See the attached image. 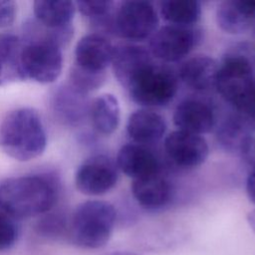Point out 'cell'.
<instances>
[{
    "label": "cell",
    "instance_id": "7a4b0ae2",
    "mask_svg": "<svg viewBox=\"0 0 255 255\" xmlns=\"http://www.w3.org/2000/svg\"><path fill=\"white\" fill-rule=\"evenodd\" d=\"M47 134L37 111L21 108L7 114L0 124V147L10 157L28 161L41 155Z\"/></svg>",
    "mask_w": 255,
    "mask_h": 255
},
{
    "label": "cell",
    "instance_id": "d6a6232c",
    "mask_svg": "<svg viewBox=\"0 0 255 255\" xmlns=\"http://www.w3.org/2000/svg\"><path fill=\"white\" fill-rule=\"evenodd\" d=\"M108 255H138V254L133 253V252H128V251H116V252L110 253Z\"/></svg>",
    "mask_w": 255,
    "mask_h": 255
},
{
    "label": "cell",
    "instance_id": "4fadbf2b",
    "mask_svg": "<svg viewBox=\"0 0 255 255\" xmlns=\"http://www.w3.org/2000/svg\"><path fill=\"white\" fill-rule=\"evenodd\" d=\"M119 169L132 180L160 173V162L148 145L129 142L124 144L116 159Z\"/></svg>",
    "mask_w": 255,
    "mask_h": 255
},
{
    "label": "cell",
    "instance_id": "6da1fadb",
    "mask_svg": "<svg viewBox=\"0 0 255 255\" xmlns=\"http://www.w3.org/2000/svg\"><path fill=\"white\" fill-rule=\"evenodd\" d=\"M58 196V182L50 174L11 177L0 183V209L14 219L49 212Z\"/></svg>",
    "mask_w": 255,
    "mask_h": 255
},
{
    "label": "cell",
    "instance_id": "52a82bcc",
    "mask_svg": "<svg viewBox=\"0 0 255 255\" xmlns=\"http://www.w3.org/2000/svg\"><path fill=\"white\" fill-rule=\"evenodd\" d=\"M159 17L148 1H124L115 11L114 33L130 42L149 39L158 29Z\"/></svg>",
    "mask_w": 255,
    "mask_h": 255
},
{
    "label": "cell",
    "instance_id": "d6986e66",
    "mask_svg": "<svg viewBox=\"0 0 255 255\" xmlns=\"http://www.w3.org/2000/svg\"><path fill=\"white\" fill-rule=\"evenodd\" d=\"M91 103L88 95L73 86L60 88L54 95L53 106L60 120L69 125H79L90 115Z\"/></svg>",
    "mask_w": 255,
    "mask_h": 255
},
{
    "label": "cell",
    "instance_id": "ac0fdd59",
    "mask_svg": "<svg viewBox=\"0 0 255 255\" xmlns=\"http://www.w3.org/2000/svg\"><path fill=\"white\" fill-rule=\"evenodd\" d=\"M219 64L206 55H195L185 60L177 71L178 79L195 91H206L215 87Z\"/></svg>",
    "mask_w": 255,
    "mask_h": 255
},
{
    "label": "cell",
    "instance_id": "5b68a950",
    "mask_svg": "<svg viewBox=\"0 0 255 255\" xmlns=\"http://www.w3.org/2000/svg\"><path fill=\"white\" fill-rule=\"evenodd\" d=\"M22 68L25 80L40 84L55 82L62 73V48L44 34L23 40Z\"/></svg>",
    "mask_w": 255,
    "mask_h": 255
},
{
    "label": "cell",
    "instance_id": "9a60e30c",
    "mask_svg": "<svg viewBox=\"0 0 255 255\" xmlns=\"http://www.w3.org/2000/svg\"><path fill=\"white\" fill-rule=\"evenodd\" d=\"M167 124L160 114L151 109H140L128 117L127 132L133 142L151 145L165 134Z\"/></svg>",
    "mask_w": 255,
    "mask_h": 255
},
{
    "label": "cell",
    "instance_id": "2e32d148",
    "mask_svg": "<svg viewBox=\"0 0 255 255\" xmlns=\"http://www.w3.org/2000/svg\"><path fill=\"white\" fill-rule=\"evenodd\" d=\"M216 23L228 34H241L255 25V0H225L216 9Z\"/></svg>",
    "mask_w": 255,
    "mask_h": 255
},
{
    "label": "cell",
    "instance_id": "4316f807",
    "mask_svg": "<svg viewBox=\"0 0 255 255\" xmlns=\"http://www.w3.org/2000/svg\"><path fill=\"white\" fill-rule=\"evenodd\" d=\"M35 230L41 237L57 239L69 234V222L62 213H49L43 216L36 224Z\"/></svg>",
    "mask_w": 255,
    "mask_h": 255
},
{
    "label": "cell",
    "instance_id": "277c9868",
    "mask_svg": "<svg viewBox=\"0 0 255 255\" xmlns=\"http://www.w3.org/2000/svg\"><path fill=\"white\" fill-rule=\"evenodd\" d=\"M178 76L171 67L154 60L126 89L130 99L143 109L167 106L178 91Z\"/></svg>",
    "mask_w": 255,
    "mask_h": 255
},
{
    "label": "cell",
    "instance_id": "f1b7e54d",
    "mask_svg": "<svg viewBox=\"0 0 255 255\" xmlns=\"http://www.w3.org/2000/svg\"><path fill=\"white\" fill-rule=\"evenodd\" d=\"M238 152L242 159L255 169V128L243 140Z\"/></svg>",
    "mask_w": 255,
    "mask_h": 255
},
{
    "label": "cell",
    "instance_id": "ba28073f",
    "mask_svg": "<svg viewBox=\"0 0 255 255\" xmlns=\"http://www.w3.org/2000/svg\"><path fill=\"white\" fill-rule=\"evenodd\" d=\"M201 39V30L195 26L167 24L158 28L149 38L148 51L155 60L160 62H177L189 55Z\"/></svg>",
    "mask_w": 255,
    "mask_h": 255
},
{
    "label": "cell",
    "instance_id": "d4e9b609",
    "mask_svg": "<svg viewBox=\"0 0 255 255\" xmlns=\"http://www.w3.org/2000/svg\"><path fill=\"white\" fill-rule=\"evenodd\" d=\"M76 8L82 15L97 26L114 33L115 2L111 0H94L75 2Z\"/></svg>",
    "mask_w": 255,
    "mask_h": 255
},
{
    "label": "cell",
    "instance_id": "f546056e",
    "mask_svg": "<svg viewBox=\"0 0 255 255\" xmlns=\"http://www.w3.org/2000/svg\"><path fill=\"white\" fill-rule=\"evenodd\" d=\"M17 12V5L14 1L0 0V28L10 26L15 18Z\"/></svg>",
    "mask_w": 255,
    "mask_h": 255
},
{
    "label": "cell",
    "instance_id": "484cf974",
    "mask_svg": "<svg viewBox=\"0 0 255 255\" xmlns=\"http://www.w3.org/2000/svg\"><path fill=\"white\" fill-rule=\"evenodd\" d=\"M107 79V73H94L74 65L70 73V85L78 91L89 95L101 88Z\"/></svg>",
    "mask_w": 255,
    "mask_h": 255
},
{
    "label": "cell",
    "instance_id": "30bf717a",
    "mask_svg": "<svg viewBox=\"0 0 255 255\" xmlns=\"http://www.w3.org/2000/svg\"><path fill=\"white\" fill-rule=\"evenodd\" d=\"M167 157L181 168H195L205 162L209 154L206 139L198 134L182 130L169 132L163 141Z\"/></svg>",
    "mask_w": 255,
    "mask_h": 255
},
{
    "label": "cell",
    "instance_id": "83f0119b",
    "mask_svg": "<svg viewBox=\"0 0 255 255\" xmlns=\"http://www.w3.org/2000/svg\"><path fill=\"white\" fill-rule=\"evenodd\" d=\"M19 234L16 219L0 209V251L11 248Z\"/></svg>",
    "mask_w": 255,
    "mask_h": 255
},
{
    "label": "cell",
    "instance_id": "5bb4252c",
    "mask_svg": "<svg viewBox=\"0 0 255 255\" xmlns=\"http://www.w3.org/2000/svg\"><path fill=\"white\" fill-rule=\"evenodd\" d=\"M154 60L148 49L143 46L126 43L115 46L111 65L116 79L127 89L137 74Z\"/></svg>",
    "mask_w": 255,
    "mask_h": 255
},
{
    "label": "cell",
    "instance_id": "4dcf8cb0",
    "mask_svg": "<svg viewBox=\"0 0 255 255\" xmlns=\"http://www.w3.org/2000/svg\"><path fill=\"white\" fill-rule=\"evenodd\" d=\"M246 193L249 200L255 204V169L249 172L246 179Z\"/></svg>",
    "mask_w": 255,
    "mask_h": 255
},
{
    "label": "cell",
    "instance_id": "ffe728a7",
    "mask_svg": "<svg viewBox=\"0 0 255 255\" xmlns=\"http://www.w3.org/2000/svg\"><path fill=\"white\" fill-rule=\"evenodd\" d=\"M24 41L8 33L0 34V86L24 81L22 51Z\"/></svg>",
    "mask_w": 255,
    "mask_h": 255
},
{
    "label": "cell",
    "instance_id": "cb8c5ba5",
    "mask_svg": "<svg viewBox=\"0 0 255 255\" xmlns=\"http://www.w3.org/2000/svg\"><path fill=\"white\" fill-rule=\"evenodd\" d=\"M255 128V123L241 114L228 117L217 128L218 142L228 151H239L246 136Z\"/></svg>",
    "mask_w": 255,
    "mask_h": 255
},
{
    "label": "cell",
    "instance_id": "8fae6325",
    "mask_svg": "<svg viewBox=\"0 0 255 255\" xmlns=\"http://www.w3.org/2000/svg\"><path fill=\"white\" fill-rule=\"evenodd\" d=\"M115 45L103 33H91L82 37L75 49V64L79 68L94 72L107 73L112 64Z\"/></svg>",
    "mask_w": 255,
    "mask_h": 255
},
{
    "label": "cell",
    "instance_id": "8992f818",
    "mask_svg": "<svg viewBox=\"0 0 255 255\" xmlns=\"http://www.w3.org/2000/svg\"><path fill=\"white\" fill-rule=\"evenodd\" d=\"M255 81L252 61L237 52L228 53L219 63L215 88L236 111L248 98Z\"/></svg>",
    "mask_w": 255,
    "mask_h": 255
},
{
    "label": "cell",
    "instance_id": "603a6c76",
    "mask_svg": "<svg viewBox=\"0 0 255 255\" xmlns=\"http://www.w3.org/2000/svg\"><path fill=\"white\" fill-rule=\"evenodd\" d=\"M160 16L170 25L193 27L201 17V3L196 0L159 2Z\"/></svg>",
    "mask_w": 255,
    "mask_h": 255
},
{
    "label": "cell",
    "instance_id": "e0dca14e",
    "mask_svg": "<svg viewBox=\"0 0 255 255\" xmlns=\"http://www.w3.org/2000/svg\"><path fill=\"white\" fill-rule=\"evenodd\" d=\"M130 188L134 200L148 210L165 207L173 197L171 183L160 173L132 180Z\"/></svg>",
    "mask_w": 255,
    "mask_h": 255
},
{
    "label": "cell",
    "instance_id": "9c48e42d",
    "mask_svg": "<svg viewBox=\"0 0 255 255\" xmlns=\"http://www.w3.org/2000/svg\"><path fill=\"white\" fill-rule=\"evenodd\" d=\"M120 169L116 160L106 154H95L87 158L77 169V189L86 195H103L118 183Z\"/></svg>",
    "mask_w": 255,
    "mask_h": 255
},
{
    "label": "cell",
    "instance_id": "836d02e7",
    "mask_svg": "<svg viewBox=\"0 0 255 255\" xmlns=\"http://www.w3.org/2000/svg\"><path fill=\"white\" fill-rule=\"evenodd\" d=\"M254 29H255V25H254Z\"/></svg>",
    "mask_w": 255,
    "mask_h": 255
},
{
    "label": "cell",
    "instance_id": "44dd1931",
    "mask_svg": "<svg viewBox=\"0 0 255 255\" xmlns=\"http://www.w3.org/2000/svg\"><path fill=\"white\" fill-rule=\"evenodd\" d=\"M76 9V4L72 1L37 0L33 3L38 23L50 30L71 26Z\"/></svg>",
    "mask_w": 255,
    "mask_h": 255
},
{
    "label": "cell",
    "instance_id": "7402d4cb",
    "mask_svg": "<svg viewBox=\"0 0 255 255\" xmlns=\"http://www.w3.org/2000/svg\"><path fill=\"white\" fill-rule=\"evenodd\" d=\"M94 128L101 134L110 135L119 128L121 109L118 99L113 94H102L92 103L89 115Z\"/></svg>",
    "mask_w": 255,
    "mask_h": 255
},
{
    "label": "cell",
    "instance_id": "3957f363",
    "mask_svg": "<svg viewBox=\"0 0 255 255\" xmlns=\"http://www.w3.org/2000/svg\"><path fill=\"white\" fill-rule=\"evenodd\" d=\"M117 222V210L104 200H88L76 208L69 222L72 242L85 249H98L110 241Z\"/></svg>",
    "mask_w": 255,
    "mask_h": 255
},
{
    "label": "cell",
    "instance_id": "7c38bea8",
    "mask_svg": "<svg viewBox=\"0 0 255 255\" xmlns=\"http://www.w3.org/2000/svg\"><path fill=\"white\" fill-rule=\"evenodd\" d=\"M173 124L179 130L202 135L211 131L215 127L216 114L208 102L189 98L176 106Z\"/></svg>",
    "mask_w": 255,
    "mask_h": 255
},
{
    "label": "cell",
    "instance_id": "1f68e13d",
    "mask_svg": "<svg viewBox=\"0 0 255 255\" xmlns=\"http://www.w3.org/2000/svg\"><path fill=\"white\" fill-rule=\"evenodd\" d=\"M247 222L250 226V228L255 232V209L248 212L247 214Z\"/></svg>",
    "mask_w": 255,
    "mask_h": 255
}]
</instances>
